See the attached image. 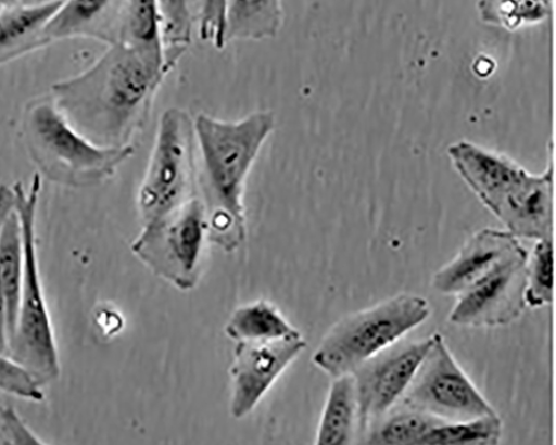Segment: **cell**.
I'll use <instances>...</instances> for the list:
<instances>
[{
	"instance_id": "6",
	"label": "cell",
	"mask_w": 556,
	"mask_h": 445,
	"mask_svg": "<svg viewBox=\"0 0 556 445\" xmlns=\"http://www.w3.org/2000/svg\"><path fill=\"white\" fill-rule=\"evenodd\" d=\"M194 120L179 107L160 117L155 141L137 194L142 227L154 225L197 196Z\"/></svg>"
},
{
	"instance_id": "12",
	"label": "cell",
	"mask_w": 556,
	"mask_h": 445,
	"mask_svg": "<svg viewBox=\"0 0 556 445\" xmlns=\"http://www.w3.org/2000/svg\"><path fill=\"white\" fill-rule=\"evenodd\" d=\"M305 347L303 336L264 343H237L235 360L229 370L230 416L242 420L252 414Z\"/></svg>"
},
{
	"instance_id": "1",
	"label": "cell",
	"mask_w": 556,
	"mask_h": 445,
	"mask_svg": "<svg viewBox=\"0 0 556 445\" xmlns=\"http://www.w3.org/2000/svg\"><path fill=\"white\" fill-rule=\"evenodd\" d=\"M169 73L164 59L114 42L85 72L53 85L52 99L66 120L92 144L131 147L136 134L149 123Z\"/></svg>"
},
{
	"instance_id": "13",
	"label": "cell",
	"mask_w": 556,
	"mask_h": 445,
	"mask_svg": "<svg viewBox=\"0 0 556 445\" xmlns=\"http://www.w3.org/2000/svg\"><path fill=\"white\" fill-rule=\"evenodd\" d=\"M521 247L519 239L507 231H478L434 274L432 288L442 295L456 297L492 274Z\"/></svg>"
},
{
	"instance_id": "32",
	"label": "cell",
	"mask_w": 556,
	"mask_h": 445,
	"mask_svg": "<svg viewBox=\"0 0 556 445\" xmlns=\"http://www.w3.org/2000/svg\"><path fill=\"white\" fill-rule=\"evenodd\" d=\"M21 4V0H0V12L7 11Z\"/></svg>"
},
{
	"instance_id": "25",
	"label": "cell",
	"mask_w": 556,
	"mask_h": 445,
	"mask_svg": "<svg viewBox=\"0 0 556 445\" xmlns=\"http://www.w3.org/2000/svg\"><path fill=\"white\" fill-rule=\"evenodd\" d=\"M554 255L552 240L536 241L527 259L526 303L541 308L553 302Z\"/></svg>"
},
{
	"instance_id": "4",
	"label": "cell",
	"mask_w": 556,
	"mask_h": 445,
	"mask_svg": "<svg viewBox=\"0 0 556 445\" xmlns=\"http://www.w3.org/2000/svg\"><path fill=\"white\" fill-rule=\"evenodd\" d=\"M41 177L35 174L28 190L14 187L15 212L24 243V276L17 319L10 340L9 358L28 371L40 385L61 377V361L54 328L41 284L37 244L36 216Z\"/></svg>"
},
{
	"instance_id": "20",
	"label": "cell",
	"mask_w": 556,
	"mask_h": 445,
	"mask_svg": "<svg viewBox=\"0 0 556 445\" xmlns=\"http://www.w3.org/2000/svg\"><path fill=\"white\" fill-rule=\"evenodd\" d=\"M23 276V234L18 216L14 211L0 233V295L8 309L10 340L16 325Z\"/></svg>"
},
{
	"instance_id": "10",
	"label": "cell",
	"mask_w": 556,
	"mask_h": 445,
	"mask_svg": "<svg viewBox=\"0 0 556 445\" xmlns=\"http://www.w3.org/2000/svg\"><path fill=\"white\" fill-rule=\"evenodd\" d=\"M432 343L433 335L420 341L396 342L352 373L362 435L401 403Z\"/></svg>"
},
{
	"instance_id": "21",
	"label": "cell",
	"mask_w": 556,
	"mask_h": 445,
	"mask_svg": "<svg viewBox=\"0 0 556 445\" xmlns=\"http://www.w3.org/2000/svg\"><path fill=\"white\" fill-rule=\"evenodd\" d=\"M444 421L426 412L402 406V410H391L370 427L364 440L377 445H419L424 436Z\"/></svg>"
},
{
	"instance_id": "19",
	"label": "cell",
	"mask_w": 556,
	"mask_h": 445,
	"mask_svg": "<svg viewBox=\"0 0 556 445\" xmlns=\"http://www.w3.org/2000/svg\"><path fill=\"white\" fill-rule=\"evenodd\" d=\"M116 42L164 59L163 20L159 0H124Z\"/></svg>"
},
{
	"instance_id": "24",
	"label": "cell",
	"mask_w": 556,
	"mask_h": 445,
	"mask_svg": "<svg viewBox=\"0 0 556 445\" xmlns=\"http://www.w3.org/2000/svg\"><path fill=\"white\" fill-rule=\"evenodd\" d=\"M549 10L551 0H479L478 3L484 23L509 30L543 22Z\"/></svg>"
},
{
	"instance_id": "3",
	"label": "cell",
	"mask_w": 556,
	"mask_h": 445,
	"mask_svg": "<svg viewBox=\"0 0 556 445\" xmlns=\"http://www.w3.org/2000/svg\"><path fill=\"white\" fill-rule=\"evenodd\" d=\"M27 151L50 181L71 187H97L113 177L135 153L101 148L81 136L62 115L52 97L30 103L23 118Z\"/></svg>"
},
{
	"instance_id": "8",
	"label": "cell",
	"mask_w": 556,
	"mask_h": 445,
	"mask_svg": "<svg viewBox=\"0 0 556 445\" xmlns=\"http://www.w3.org/2000/svg\"><path fill=\"white\" fill-rule=\"evenodd\" d=\"M401 400L404 407L447 422L497 414L439 333L433 334V343Z\"/></svg>"
},
{
	"instance_id": "29",
	"label": "cell",
	"mask_w": 556,
	"mask_h": 445,
	"mask_svg": "<svg viewBox=\"0 0 556 445\" xmlns=\"http://www.w3.org/2000/svg\"><path fill=\"white\" fill-rule=\"evenodd\" d=\"M15 211V191L14 188L0 186V233L5 226L7 220Z\"/></svg>"
},
{
	"instance_id": "30",
	"label": "cell",
	"mask_w": 556,
	"mask_h": 445,
	"mask_svg": "<svg viewBox=\"0 0 556 445\" xmlns=\"http://www.w3.org/2000/svg\"><path fill=\"white\" fill-rule=\"evenodd\" d=\"M10 323L5 302L0 295V354L9 356Z\"/></svg>"
},
{
	"instance_id": "5",
	"label": "cell",
	"mask_w": 556,
	"mask_h": 445,
	"mask_svg": "<svg viewBox=\"0 0 556 445\" xmlns=\"http://www.w3.org/2000/svg\"><path fill=\"white\" fill-rule=\"evenodd\" d=\"M430 316L431 305L426 297L396 294L338 321L317 345L312 361L332 379L352 374Z\"/></svg>"
},
{
	"instance_id": "27",
	"label": "cell",
	"mask_w": 556,
	"mask_h": 445,
	"mask_svg": "<svg viewBox=\"0 0 556 445\" xmlns=\"http://www.w3.org/2000/svg\"><path fill=\"white\" fill-rule=\"evenodd\" d=\"M0 392L40 404L45 399L42 385L9 356L0 354Z\"/></svg>"
},
{
	"instance_id": "9",
	"label": "cell",
	"mask_w": 556,
	"mask_h": 445,
	"mask_svg": "<svg viewBox=\"0 0 556 445\" xmlns=\"http://www.w3.org/2000/svg\"><path fill=\"white\" fill-rule=\"evenodd\" d=\"M448 155L463 180L502 223L545 180V173L530 174L511 158L471 142L452 144Z\"/></svg>"
},
{
	"instance_id": "7",
	"label": "cell",
	"mask_w": 556,
	"mask_h": 445,
	"mask_svg": "<svg viewBox=\"0 0 556 445\" xmlns=\"http://www.w3.org/2000/svg\"><path fill=\"white\" fill-rule=\"evenodd\" d=\"M206 240V217L195 196L154 225L142 227L130 250L157 278L190 291L201 278Z\"/></svg>"
},
{
	"instance_id": "28",
	"label": "cell",
	"mask_w": 556,
	"mask_h": 445,
	"mask_svg": "<svg viewBox=\"0 0 556 445\" xmlns=\"http://www.w3.org/2000/svg\"><path fill=\"white\" fill-rule=\"evenodd\" d=\"M0 436L4 444H46L13 406L0 407Z\"/></svg>"
},
{
	"instance_id": "2",
	"label": "cell",
	"mask_w": 556,
	"mask_h": 445,
	"mask_svg": "<svg viewBox=\"0 0 556 445\" xmlns=\"http://www.w3.org/2000/svg\"><path fill=\"white\" fill-rule=\"evenodd\" d=\"M193 120L197 196L204 208L208 240L236 252L248 237L244 195L249 177L276 128V116L256 111L238 120H224L200 113Z\"/></svg>"
},
{
	"instance_id": "11",
	"label": "cell",
	"mask_w": 556,
	"mask_h": 445,
	"mask_svg": "<svg viewBox=\"0 0 556 445\" xmlns=\"http://www.w3.org/2000/svg\"><path fill=\"white\" fill-rule=\"evenodd\" d=\"M522 246L496 269L456 296L448 321L463 328H497L511 325L525 314L527 259Z\"/></svg>"
},
{
	"instance_id": "16",
	"label": "cell",
	"mask_w": 556,
	"mask_h": 445,
	"mask_svg": "<svg viewBox=\"0 0 556 445\" xmlns=\"http://www.w3.org/2000/svg\"><path fill=\"white\" fill-rule=\"evenodd\" d=\"M285 17L283 0H227L226 42L273 39Z\"/></svg>"
},
{
	"instance_id": "17",
	"label": "cell",
	"mask_w": 556,
	"mask_h": 445,
	"mask_svg": "<svg viewBox=\"0 0 556 445\" xmlns=\"http://www.w3.org/2000/svg\"><path fill=\"white\" fill-rule=\"evenodd\" d=\"M358 432V404L352 374L333 379L316 433L317 445H345Z\"/></svg>"
},
{
	"instance_id": "14",
	"label": "cell",
	"mask_w": 556,
	"mask_h": 445,
	"mask_svg": "<svg viewBox=\"0 0 556 445\" xmlns=\"http://www.w3.org/2000/svg\"><path fill=\"white\" fill-rule=\"evenodd\" d=\"M123 4L124 0H64L45 36L50 42L84 37L114 43Z\"/></svg>"
},
{
	"instance_id": "23",
	"label": "cell",
	"mask_w": 556,
	"mask_h": 445,
	"mask_svg": "<svg viewBox=\"0 0 556 445\" xmlns=\"http://www.w3.org/2000/svg\"><path fill=\"white\" fill-rule=\"evenodd\" d=\"M503 434L497 414L465 421H444L431 429L419 445H495Z\"/></svg>"
},
{
	"instance_id": "18",
	"label": "cell",
	"mask_w": 556,
	"mask_h": 445,
	"mask_svg": "<svg viewBox=\"0 0 556 445\" xmlns=\"http://www.w3.org/2000/svg\"><path fill=\"white\" fill-rule=\"evenodd\" d=\"M224 331L237 343H264L302 336L280 310L263 300L238 307L228 318Z\"/></svg>"
},
{
	"instance_id": "26",
	"label": "cell",
	"mask_w": 556,
	"mask_h": 445,
	"mask_svg": "<svg viewBox=\"0 0 556 445\" xmlns=\"http://www.w3.org/2000/svg\"><path fill=\"white\" fill-rule=\"evenodd\" d=\"M195 25L202 41L220 52L226 48L227 0H193Z\"/></svg>"
},
{
	"instance_id": "22",
	"label": "cell",
	"mask_w": 556,
	"mask_h": 445,
	"mask_svg": "<svg viewBox=\"0 0 556 445\" xmlns=\"http://www.w3.org/2000/svg\"><path fill=\"white\" fill-rule=\"evenodd\" d=\"M163 20L164 59L172 72L193 41V0H159Z\"/></svg>"
},
{
	"instance_id": "31",
	"label": "cell",
	"mask_w": 556,
	"mask_h": 445,
	"mask_svg": "<svg viewBox=\"0 0 556 445\" xmlns=\"http://www.w3.org/2000/svg\"><path fill=\"white\" fill-rule=\"evenodd\" d=\"M59 2V0H21L22 5L36 7Z\"/></svg>"
},
{
	"instance_id": "15",
	"label": "cell",
	"mask_w": 556,
	"mask_h": 445,
	"mask_svg": "<svg viewBox=\"0 0 556 445\" xmlns=\"http://www.w3.org/2000/svg\"><path fill=\"white\" fill-rule=\"evenodd\" d=\"M64 0L45 5H17L0 12V65L20 59L50 43L46 26Z\"/></svg>"
}]
</instances>
